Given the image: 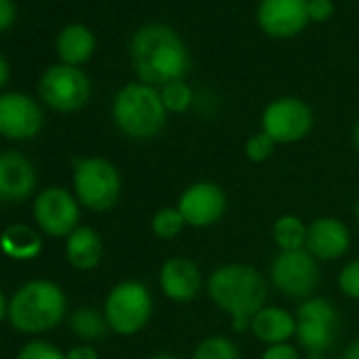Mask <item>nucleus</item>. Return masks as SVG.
<instances>
[{"label":"nucleus","instance_id":"obj_1","mask_svg":"<svg viewBox=\"0 0 359 359\" xmlns=\"http://www.w3.org/2000/svg\"><path fill=\"white\" fill-rule=\"evenodd\" d=\"M131 64L140 83L150 87H165L173 81H184L191 70L189 49L171 26L144 24L135 30L131 45Z\"/></svg>","mask_w":359,"mask_h":359},{"label":"nucleus","instance_id":"obj_2","mask_svg":"<svg viewBox=\"0 0 359 359\" xmlns=\"http://www.w3.org/2000/svg\"><path fill=\"white\" fill-rule=\"evenodd\" d=\"M212 302L231 315L235 332H245L252 325L254 315L266 306L269 283L256 266L250 264H222L214 269L205 281Z\"/></svg>","mask_w":359,"mask_h":359},{"label":"nucleus","instance_id":"obj_3","mask_svg":"<svg viewBox=\"0 0 359 359\" xmlns=\"http://www.w3.org/2000/svg\"><path fill=\"white\" fill-rule=\"evenodd\" d=\"M64 290L47 279H34L24 283L9 302V321L18 332L43 334L57 327L66 315Z\"/></svg>","mask_w":359,"mask_h":359},{"label":"nucleus","instance_id":"obj_4","mask_svg":"<svg viewBox=\"0 0 359 359\" xmlns=\"http://www.w3.org/2000/svg\"><path fill=\"white\" fill-rule=\"evenodd\" d=\"M167 114L161 91L144 83L125 85L112 102L114 125L121 133L133 140L156 137L167 123Z\"/></svg>","mask_w":359,"mask_h":359},{"label":"nucleus","instance_id":"obj_5","mask_svg":"<svg viewBox=\"0 0 359 359\" xmlns=\"http://www.w3.org/2000/svg\"><path fill=\"white\" fill-rule=\"evenodd\" d=\"M74 197L91 212H110L123 191L118 169L104 156H79L72 171Z\"/></svg>","mask_w":359,"mask_h":359},{"label":"nucleus","instance_id":"obj_6","mask_svg":"<svg viewBox=\"0 0 359 359\" xmlns=\"http://www.w3.org/2000/svg\"><path fill=\"white\" fill-rule=\"evenodd\" d=\"M154 311V300L146 283L121 281L116 283L104 302V315L112 332L121 336H133L142 332Z\"/></svg>","mask_w":359,"mask_h":359},{"label":"nucleus","instance_id":"obj_7","mask_svg":"<svg viewBox=\"0 0 359 359\" xmlns=\"http://www.w3.org/2000/svg\"><path fill=\"white\" fill-rule=\"evenodd\" d=\"M296 340L309 359H323L336 340L338 311L325 298H306L296 311Z\"/></svg>","mask_w":359,"mask_h":359},{"label":"nucleus","instance_id":"obj_8","mask_svg":"<svg viewBox=\"0 0 359 359\" xmlns=\"http://www.w3.org/2000/svg\"><path fill=\"white\" fill-rule=\"evenodd\" d=\"M39 93L49 108L60 112H74L89 102L91 83L79 66L55 64L41 76Z\"/></svg>","mask_w":359,"mask_h":359},{"label":"nucleus","instance_id":"obj_9","mask_svg":"<svg viewBox=\"0 0 359 359\" xmlns=\"http://www.w3.org/2000/svg\"><path fill=\"white\" fill-rule=\"evenodd\" d=\"M315 125L311 106L300 97L273 100L262 112V131L273 137L275 144L302 142Z\"/></svg>","mask_w":359,"mask_h":359},{"label":"nucleus","instance_id":"obj_10","mask_svg":"<svg viewBox=\"0 0 359 359\" xmlns=\"http://www.w3.org/2000/svg\"><path fill=\"white\" fill-rule=\"evenodd\" d=\"M319 260L306 250L279 252L271 264L273 285L287 298H311L319 285Z\"/></svg>","mask_w":359,"mask_h":359},{"label":"nucleus","instance_id":"obj_11","mask_svg":"<svg viewBox=\"0 0 359 359\" xmlns=\"http://www.w3.org/2000/svg\"><path fill=\"white\" fill-rule=\"evenodd\" d=\"M34 220L45 235L55 239H68L79 229L81 203L70 191L49 187L39 193L34 201Z\"/></svg>","mask_w":359,"mask_h":359},{"label":"nucleus","instance_id":"obj_12","mask_svg":"<svg viewBox=\"0 0 359 359\" xmlns=\"http://www.w3.org/2000/svg\"><path fill=\"white\" fill-rule=\"evenodd\" d=\"M226 193L212 180H199L189 184L177 199V210L191 229H210L226 214Z\"/></svg>","mask_w":359,"mask_h":359},{"label":"nucleus","instance_id":"obj_13","mask_svg":"<svg viewBox=\"0 0 359 359\" xmlns=\"http://www.w3.org/2000/svg\"><path fill=\"white\" fill-rule=\"evenodd\" d=\"M43 129V110L26 93L0 95V135L7 140H32Z\"/></svg>","mask_w":359,"mask_h":359},{"label":"nucleus","instance_id":"obj_14","mask_svg":"<svg viewBox=\"0 0 359 359\" xmlns=\"http://www.w3.org/2000/svg\"><path fill=\"white\" fill-rule=\"evenodd\" d=\"M309 0H260L256 22L271 39H294L309 20Z\"/></svg>","mask_w":359,"mask_h":359},{"label":"nucleus","instance_id":"obj_15","mask_svg":"<svg viewBox=\"0 0 359 359\" xmlns=\"http://www.w3.org/2000/svg\"><path fill=\"white\" fill-rule=\"evenodd\" d=\"M158 287L171 302H191L203 290V273L195 260L171 256L161 264Z\"/></svg>","mask_w":359,"mask_h":359},{"label":"nucleus","instance_id":"obj_16","mask_svg":"<svg viewBox=\"0 0 359 359\" xmlns=\"http://www.w3.org/2000/svg\"><path fill=\"white\" fill-rule=\"evenodd\" d=\"M39 182L36 167L18 150L0 152V201L15 203L28 199Z\"/></svg>","mask_w":359,"mask_h":359},{"label":"nucleus","instance_id":"obj_17","mask_svg":"<svg viewBox=\"0 0 359 359\" xmlns=\"http://www.w3.org/2000/svg\"><path fill=\"white\" fill-rule=\"evenodd\" d=\"M351 248V233L344 222L332 216L315 218L306 231V245L304 250L323 262H332L342 258Z\"/></svg>","mask_w":359,"mask_h":359},{"label":"nucleus","instance_id":"obj_18","mask_svg":"<svg viewBox=\"0 0 359 359\" xmlns=\"http://www.w3.org/2000/svg\"><path fill=\"white\" fill-rule=\"evenodd\" d=\"M250 332L266 346L281 344L287 342L292 336H296V317L281 306L266 304L254 315Z\"/></svg>","mask_w":359,"mask_h":359},{"label":"nucleus","instance_id":"obj_19","mask_svg":"<svg viewBox=\"0 0 359 359\" xmlns=\"http://www.w3.org/2000/svg\"><path fill=\"white\" fill-rule=\"evenodd\" d=\"M104 256V243L91 226H79L66 239V258L76 271H93Z\"/></svg>","mask_w":359,"mask_h":359},{"label":"nucleus","instance_id":"obj_20","mask_svg":"<svg viewBox=\"0 0 359 359\" xmlns=\"http://www.w3.org/2000/svg\"><path fill=\"white\" fill-rule=\"evenodd\" d=\"M55 49H57V55L62 57L64 64L81 66V64H85L93 55V51H95V36L83 24H68L57 34Z\"/></svg>","mask_w":359,"mask_h":359},{"label":"nucleus","instance_id":"obj_21","mask_svg":"<svg viewBox=\"0 0 359 359\" xmlns=\"http://www.w3.org/2000/svg\"><path fill=\"white\" fill-rule=\"evenodd\" d=\"M0 252L13 260H34L43 252V237L26 224H11L0 235Z\"/></svg>","mask_w":359,"mask_h":359},{"label":"nucleus","instance_id":"obj_22","mask_svg":"<svg viewBox=\"0 0 359 359\" xmlns=\"http://www.w3.org/2000/svg\"><path fill=\"white\" fill-rule=\"evenodd\" d=\"M306 231L309 226L300 216L283 214L273 224V241L279 248V252H294L304 250L306 245Z\"/></svg>","mask_w":359,"mask_h":359},{"label":"nucleus","instance_id":"obj_23","mask_svg":"<svg viewBox=\"0 0 359 359\" xmlns=\"http://www.w3.org/2000/svg\"><path fill=\"white\" fill-rule=\"evenodd\" d=\"M70 330L83 340H102L108 334L110 325L104 311L100 313L91 306H81L70 315Z\"/></svg>","mask_w":359,"mask_h":359},{"label":"nucleus","instance_id":"obj_24","mask_svg":"<svg viewBox=\"0 0 359 359\" xmlns=\"http://www.w3.org/2000/svg\"><path fill=\"white\" fill-rule=\"evenodd\" d=\"M187 229V220L177 208H161L150 220V231L161 241H173Z\"/></svg>","mask_w":359,"mask_h":359},{"label":"nucleus","instance_id":"obj_25","mask_svg":"<svg viewBox=\"0 0 359 359\" xmlns=\"http://www.w3.org/2000/svg\"><path fill=\"white\" fill-rule=\"evenodd\" d=\"M193 359H241V353L231 338L208 336L197 344Z\"/></svg>","mask_w":359,"mask_h":359},{"label":"nucleus","instance_id":"obj_26","mask_svg":"<svg viewBox=\"0 0 359 359\" xmlns=\"http://www.w3.org/2000/svg\"><path fill=\"white\" fill-rule=\"evenodd\" d=\"M161 100H163V106L167 112L184 114L193 106L195 93L184 81H173V83H167L165 87H161Z\"/></svg>","mask_w":359,"mask_h":359},{"label":"nucleus","instance_id":"obj_27","mask_svg":"<svg viewBox=\"0 0 359 359\" xmlns=\"http://www.w3.org/2000/svg\"><path fill=\"white\" fill-rule=\"evenodd\" d=\"M275 148H277V144L273 142V137L269 133H264V131H258V133L248 137L245 156L252 163H264L275 154Z\"/></svg>","mask_w":359,"mask_h":359},{"label":"nucleus","instance_id":"obj_28","mask_svg":"<svg viewBox=\"0 0 359 359\" xmlns=\"http://www.w3.org/2000/svg\"><path fill=\"white\" fill-rule=\"evenodd\" d=\"M18 359H66V353H62L57 346L45 340H30L22 346Z\"/></svg>","mask_w":359,"mask_h":359},{"label":"nucleus","instance_id":"obj_29","mask_svg":"<svg viewBox=\"0 0 359 359\" xmlns=\"http://www.w3.org/2000/svg\"><path fill=\"white\" fill-rule=\"evenodd\" d=\"M338 287L346 298L359 300V260H351L340 269Z\"/></svg>","mask_w":359,"mask_h":359},{"label":"nucleus","instance_id":"obj_30","mask_svg":"<svg viewBox=\"0 0 359 359\" xmlns=\"http://www.w3.org/2000/svg\"><path fill=\"white\" fill-rule=\"evenodd\" d=\"M306 9H309V20L311 22H317V24L327 22L334 15V11H336L332 0H309V7Z\"/></svg>","mask_w":359,"mask_h":359},{"label":"nucleus","instance_id":"obj_31","mask_svg":"<svg viewBox=\"0 0 359 359\" xmlns=\"http://www.w3.org/2000/svg\"><path fill=\"white\" fill-rule=\"evenodd\" d=\"M260 359H300V353L294 344L281 342V344H271L264 348Z\"/></svg>","mask_w":359,"mask_h":359},{"label":"nucleus","instance_id":"obj_32","mask_svg":"<svg viewBox=\"0 0 359 359\" xmlns=\"http://www.w3.org/2000/svg\"><path fill=\"white\" fill-rule=\"evenodd\" d=\"M15 20V3L13 0H0V32L7 30Z\"/></svg>","mask_w":359,"mask_h":359},{"label":"nucleus","instance_id":"obj_33","mask_svg":"<svg viewBox=\"0 0 359 359\" xmlns=\"http://www.w3.org/2000/svg\"><path fill=\"white\" fill-rule=\"evenodd\" d=\"M66 359H100V355L91 344H76L66 353Z\"/></svg>","mask_w":359,"mask_h":359},{"label":"nucleus","instance_id":"obj_34","mask_svg":"<svg viewBox=\"0 0 359 359\" xmlns=\"http://www.w3.org/2000/svg\"><path fill=\"white\" fill-rule=\"evenodd\" d=\"M342 359H359V340H353V342L342 351Z\"/></svg>","mask_w":359,"mask_h":359},{"label":"nucleus","instance_id":"obj_35","mask_svg":"<svg viewBox=\"0 0 359 359\" xmlns=\"http://www.w3.org/2000/svg\"><path fill=\"white\" fill-rule=\"evenodd\" d=\"M7 79H9V64H7V60L3 55H0V89L5 87Z\"/></svg>","mask_w":359,"mask_h":359},{"label":"nucleus","instance_id":"obj_36","mask_svg":"<svg viewBox=\"0 0 359 359\" xmlns=\"http://www.w3.org/2000/svg\"><path fill=\"white\" fill-rule=\"evenodd\" d=\"M7 315H9V302H7V298H5L3 290H0V321H3Z\"/></svg>","mask_w":359,"mask_h":359},{"label":"nucleus","instance_id":"obj_37","mask_svg":"<svg viewBox=\"0 0 359 359\" xmlns=\"http://www.w3.org/2000/svg\"><path fill=\"white\" fill-rule=\"evenodd\" d=\"M353 146H355L357 152H359V118H357V123L353 125Z\"/></svg>","mask_w":359,"mask_h":359},{"label":"nucleus","instance_id":"obj_38","mask_svg":"<svg viewBox=\"0 0 359 359\" xmlns=\"http://www.w3.org/2000/svg\"><path fill=\"white\" fill-rule=\"evenodd\" d=\"M148 359H180V357H175V355H171V353H154V355H150Z\"/></svg>","mask_w":359,"mask_h":359},{"label":"nucleus","instance_id":"obj_39","mask_svg":"<svg viewBox=\"0 0 359 359\" xmlns=\"http://www.w3.org/2000/svg\"><path fill=\"white\" fill-rule=\"evenodd\" d=\"M355 218H357V222H359V197H357V203H355Z\"/></svg>","mask_w":359,"mask_h":359}]
</instances>
